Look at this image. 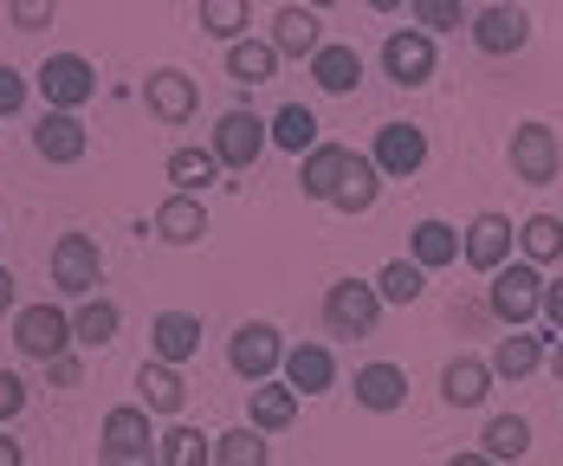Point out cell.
<instances>
[{"instance_id": "d4e9b609", "label": "cell", "mask_w": 563, "mask_h": 466, "mask_svg": "<svg viewBox=\"0 0 563 466\" xmlns=\"http://www.w3.org/2000/svg\"><path fill=\"white\" fill-rule=\"evenodd\" d=\"M208 233V208H201V195H169L163 208H156V240H169V246H195Z\"/></svg>"}, {"instance_id": "4fadbf2b", "label": "cell", "mask_w": 563, "mask_h": 466, "mask_svg": "<svg viewBox=\"0 0 563 466\" xmlns=\"http://www.w3.org/2000/svg\"><path fill=\"white\" fill-rule=\"evenodd\" d=\"M369 163L383 175H395V181L421 175V163H428V130H415V123H383L376 143H369Z\"/></svg>"}, {"instance_id": "1f68e13d", "label": "cell", "mask_w": 563, "mask_h": 466, "mask_svg": "<svg viewBox=\"0 0 563 466\" xmlns=\"http://www.w3.org/2000/svg\"><path fill=\"white\" fill-rule=\"evenodd\" d=\"M479 454L486 461H525L531 454V421L525 414H493L486 434H479Z\"/></svg>"}, {"instance_id": "5bb4252c", "label": "cell", "mask_w": 563, "mask_h": 466, "mask_svg": "<svg viewBox=\"0 0 563 466\" xmlns=\"http://www.w3.org/2000/svg\"><path fill=\"white\" fill-rule=\"evenodd\" d=\"M143 104L163 116V123H188L195 104H201V85H195L181 65H156V71L143 78Z\"/></svg>"}, {"instance_id": "ba28073f", "label": "cell", "mask_w": 563, "mask_h": 466, "mask_svg": "<svg viewBox=\"0 0 563 466\" xmlns=\"http://www.w3.org/2000/svg\"><path fill=\"white\" fill-rule=\"evenodd\" d=\"M208 149L221 156V169L246 175L266 149H273V130H266V116H253V111H227L221 123H214V143H208Z\"/></svg>"}, {"instance_id": "d6a6232c", "label": "cell", "mask_w": 563, "mask_h": 466, "mask_svg": "<svg viewBox=\"0 0 563 466\" xmlns=\"http://www.w3.org/2000/svg\"><path fill=\"white\" fill-rule=\"evenodd\" d=\"M279 71V53H273V40H233L227 46V78H240V85H266Z\"/></svg>"}, {"instance_id": "e0dca14e", "label": "cell", "mask_w": 563, "mask_h": 466, "mask_svg": "<svg viewBox=\"0 0 563 466\" xmlns=\"http://www.w3.org/2000/svg\"><path fill=\"white\" fill-rule=\"evenodd\" d=\"M150 356L181 369L188 356H201V318L195 311H156L150 318Z\"/></svg>"}, {"instance_id": "6da1fadb", "label": "cell", "mask_w": 563, "mask_h": 466, "mask_svg": "<svg viewBox=\"0 0 563 466\" xmlns=\"http://www.w3.org/2000/svg\"><path fill=\"white\" fill-rule=\"evenodd\" d=\"M156 428H150V408L143 402H123L104 414V434H98V454H104V466H163V454H156Z\"/></svg>"}, {"instance_id": "7bdbcfd3", "label": "cell", "mask_w": 563, "mask_h": 466, "mask_svg": "<svg viewBox=\"0 0 563 466\" xmlns=\"http://www.w3.org/2000/svg\"><path fill=\"white\" fill-rule=\"evenodd\" d=\"M538 318L563 337V279H544V311H538Z\"/></svg>"}, {"instance_id": "484cf974", "label": "cell", "mask_w": 563, "mask_h": 466, "mask_svg": "<svg viewBox=\"0 0 563 466\" xmlns=\"http://www.w3.org/2000/svg\"><path fill=\"white\" fill-rule=\"evenodd\" d=\"M408 259H415L421 273L453 266V259H460V228H448V221H415V233H408Z\"/></svg>"}, {"instance_id": "ee69618b", "label": "cell", "mask_w": 563, "mask_h": 466, "mask_svg": "<svg viewBox=\"0 0 563 466\" xmlns=\"http://www.w3.org/2000/svg\"><path fill=\"white\" fill-rule=\"evenodd\" d=\"M46 376H53V389H78V356H58V363H46Z\"/></svg>"}, {"instance_id": "d6986e66", "label": "cell", "mask_w": 563, "mask_h": 466, "mask_svg": "<svg viewBox=\"0 0 563 466\" xmlns=\"http://www.w3.org/2000/svg\"><path fill=\"white\" fill-rule=\"evenodd\" d=\"M544 356H551V337H538V331H511V337H499V350H493L486 363H493L499 382H525V376L544 369Z\"/></svg>"}, {"instance_id": "5b68a950", "label": "cell", "mask_w": 563, "mask_h": 466, "mask_svg": "<svg viewBox=\"0 0 563 466\" xmlns=\"http://www.w3.org/2000/svg\"><path fill=\"white\" fill-rule=\"evenodd\" d=\"M53 286L65 298H98V286H104V246L91 233H58L53 240Z\"/></svg>"}, {"instance_id": "8fae6325", "label": "cell", "mask_w": 563, "mask_h": 466, "mask_svg": "<svg viewBox=\"0 0 563 466\" xmlns=\"http://www.w3.org/2000/svg\"><path fill=\"white\" fill-rule=\"evenodd\" d=\"M434 65H441V53H434V33H421V26H395L389 40H383V71H389L401 91L428 85V78H434Z\"/></svg>"}, {"instance_id": "7c38bea8", "label": "cell", "mask_w": 563, "mask_h": 466, "mask_svg": "<svg viewBox=\"0 0 563 466\" xmlns=\"http://www.w3.org/2000/svg\"><path fill=\"white\" fill-rule=\"evenodd\" d=\"M511 246H518V228H511L506 214H493V208L473 214V228L460 233V259H466L473 273H486V279L511 259Z\"/></svg>"}, {"instance_id": "bcb514c9", "label": "cell", "mask_w": 563, "mask_h": 466, "mask_svg": "<svg viewBox=\"0 0 563 466\" xmlns=\"http://www.w3.org/2000/svg\"><path fill=\"white\" fill-rule=\"evenodd\" d=\"M13 298H20V291H13V273H7V266H0V318H7V311H13Z\"/></svg>"}, {"instance_id": "f35d334b", "label": "cell", "mask_w": 563, "mask_h": 466, "mask_svg": "<svg viewBox=\"0 0 563 466\" xmlns=\"http://www.w3.org/2000/svg\"><path fill=\"white\" fill-rule=\"evenodd\" d=\"M408 13H415V26L434 33V40L466 26V7H460V0H408Z\"/></svg>"}, {"instance_id": "7402d4cb", "label": "cell", "mask_w": 563, "mask_h": 466, "mask_svg": "<svg viewBox=\"0 0 563 466\" xmlns=\"http://www.w3.org/2000/svg\"><path fill=\"white\" fill-rule=\"evenodd\" d=\"M343 169H350V149H343V143H318L311 156H298V188H305V201H331Z\"/></svg>"}, {"instance_id": "4316f807", "label": "cell", "mask_w": 563, "mask_h": 466, "mask_svg": "<svg viewBox=\"0 0 563 466\" xmlns=\"http://www.w3.org/2000/svg\"><path fill=\"white\" fill-rule=\"evenodd\" d=\"M136 396H143V408L150 414H181V402H188V382H181V369H169V363H143L136 369Z\"/></svg>"}, {"instance_id": "9a60e30c", "label": "cell", "mask_w": 563, "mask_h": 466, "mask_svg": "<svg viewBox=\"0 0 563 466\" xmlns=\"http://www.w3.org/2000/svg\"><path fill=\"white\" fill-rule=\"evenodd\" d=\"M266 40H273V53L279 58H305V65H311V58L324 53V20H318L311 7L291 0V7L273 13V33H266Z\"/></svg>"}, {"instance_id": "277c9868", "label": "cell", "mask_w": 563, "mask_h": 466, "mask_svg": "<svg viewBox=\"0 0 563 466\" xmlns=\"http://www.w3.org/2000/svg\"><path fill=\"white\" fill-rule=\"evenodd\" d=\"M285 337L279 324H266V318H253V324H240L233 337H227V363H233V376L240 382H273L285 369Z\"/></svg>"}, {"instance_id": "83f0119b", "label": "cell", "mask_w": 563, "mask_h": 466, "mask_svg": "<svg viewBox=\"0 0 563 466\" xmlns=\"http://www.w3.org/2000/svg\"><path fill=\"white\" fill-rule=\"evenodd\" d=\"M246 396H253V421L246 428H260V434H279V428L298 421V396H291V382H279V376L273 382H253Z\"/></svg>"}, {"instance_id": "44dd1931", "label": "cell", "mask_w": 563, "mask_h": 466, "mask_svg": "<svg viewBox=\"0 0 563 466\" xmlns=\"http://www.w3.org/2000/svg\"><path fill=\"white\" fill-rule=\"evenodd\" d=\"M376 195H383V169L369 163V149H350V169H343L331 208H338V214H369V208H376Z\"/></svg>"}, {"instance_id": "f546056e", "label": "cell", "mask_w": 563, "mask_h": 466, "mask_svg": "<svg viewBox=\"0 0 563 466\" xmlns=\"http://www.w3.org/2000/svg\"><path fill=\"white\" fill-rule=\"evenodd\" d=\"M117 331H123V311H117L111 298H85V304L71 311V337H78L85 350L117 344Z\"/></svg>"}, {"instance_id": "d590c367", "label": "cell", "mask_w": 563, "mask_h": 466, "mask_svg": "<svg viewBox=\"0 0 563 466\" xmlns=\"http://www.w3.org/2000/svg\"><path fill=\"white\" fill-rule=\"evenodd\" d=\"M246 26H253V0H201V33H214L221 46L246 40Z\"/></svg>"}, {"instance_id": "f907efd6", "label": "cell", "mask_w": 563, "mask_h": 466, "mask_svg": "<svg viewBox=\"0 0 563 466\" xmlns=\"http://www.w3.org/2000/svg\"><path fill=\"white\" fill-rule=\"evenodd\" d=\"M298 7H311V13H324V7H338V0H298Z\"/></svg>"}, {"instance_id": "e575fe53", "label": "cell", "mask_w": 563, "mask_h": 466, "mask_svg": "<svg viewBox=\"0 0 563 466\" xmlns=\"http://www.w3.org/2000/svg\"><path fill=\"white\" fill-rule=\"evenodd\" d=\"M266 461H273V447H266L260 428H227V434H214V466H266Z\"/></svg>"}, {"instance_id": "c3c4849f", "label": "cell", "mask_w": 563, "mask_h": 466, "mask_svg": "<svg viewBox=\"0 0 563 466\" xmlns=\"http://www.w3.org/2000/svg\"><path fill=\"white\" fill-rule=\"evenodd\" d=\"M448 466H499V461H486V454H453Z\"/></svg>"}, {"instance_id": "60d3db41", "label": "cell", "mask_w": 563, "mask_h": 466, "mask_svg": "<svg viewBox=\"0 0 563 466\" xmlns=\"http://www.w3.org/2000/svg\"><path fill=\"white\" fill-rule=\"evenodd\" d=\"M26 98H33V85H26L13 65H0V116H20L26 111Z\"/></svg>"}, {"instance_id": "f1b7e54d", "label": "cell", "mask_w": 563, "mask_h": 466, "mask_svg": "<svg viewBox=\"0 0 563 466\" xmlns=\"http://www.w3.org/2000/svg\"><path fill=\"white\" fill-rule=\"evenodd\" d=\"M266 130H273V149H285V156H311L318 149V116L305 104H279L266 116Z\"/></svg>"}, {"instance_id": "681fc988", "label": "cell", "mask_w": 563, "mask_h": 466, "mask_svg": "<svg viewBox=\"0 0 563 466\" xmlns=\"http://www.w3.org/2000/svg\"><path fill=\"white\" fill-rule=\"evenodd\" d=\"M369 13H395V7H408V0H363Z\"/></svg>"}, {"instance_id": "30bf717a", "label": "cell", "mask_w": 563, "mask_h": 466, "mask_svg": "<svg viewBox=\"0 0 563 466\" xmlns=\"http://www.w3.org/2000/svg\"><path fill=\"white\" fill-rule=\"evenodd\" d=\"M33 85L46 91V111H78V104L98 98V71H91V58H78V53H53Z\"/></svg>"}, {"instance_id": "74e56055", "label": "cell", "mask_w": 563, "mask_h": 466, "mask_svg": "<svg viewBox=\"0 0 563 466\" xmlns=\"http://www.w3.org/2000/svg\"><path fill=\"white\" fill-rule=\"evenodd\" d=\"M376 291H383V304H415V298L428 291V273H421L415 259H389V266L376 273Z\"/></svg>"}, {"instance_id": "8d00e7d4", "label": "cell", "mask_w": 563, "mask_h": 466, "mask_svg": "<svg viewBox=\"0 0 563 466\" xmlns=\"http://www.w3.org/2000/svg\"><path fill=\"white\" fill-rule=\"evenodd\" d=\"M518 246H525V259H531V266L563 259V221H558V214H531V221L518 228Z\"/></svg>"}, {"instance_id": "603a6c76", "label": "cell", "mask_w": 563, "mask_h": 466, "mask_svg": "<svg viewBox=\"0 0 563 466\" xmlns=\"http://www.w3.org/2000/svg\"><path fill=\"white\" fill-rule=\"evenodd\" d=\"M311 78H318V91L350 98V91L363 85V53H356V46H343V40H324V53L311 58Z\"/></svg>"}, {"instance_id": "9c48e42d", "label": "cell", "mask_w": 563, "mask_h": 466, "mask_svg": "<svg viewBox=\"0 0 563 466\" xmlns=\"http://www.w3.org/2000/svg\"><path fill=\"white\" fill-rule=\"evenodd\" d=\"M466 33H473V46L486 58H511L531 46V13L525 7H506V0H493V7H479L473 20H466Z\"/></svg>"}, {"instance_id": "ab89813d", "label": "cell", "mask_w": 563, "mask_h": 466, "mask_svg": "<svg viewBox=\"0 0 563 466\" xmlns=\"http://www.w3.org/2000/svg\"><path fill=\"white\" fill-rule=\"evenodd\" d=\"M7 20H13L20 33H40V26L58 20V0H7Z\"/></svg>"}, {"instance_id": "3957f363", "label": "cell", "mask_w": 563, "mask_h": 466, "mask_svg": "<svg viewBox=\"0 0 563 466\" xmlns=\"http://www.w3.org/2000/svg\"><path fill=\"white\" fill-rule=\"evenodd\" d=\"M13 344H20V356H33V363H58V356H71V311L65 304H20L13 311Z\"/></svg>"}, {"instance_id": "4dcf8cb0", "label": "cell", "mask_w": 563, "mask_h": 466, "mask_svg": "<svg viewBox=\"0 0 563 466\" xmlns=\"http://www.w3.org/2000/svg\"><path fill=\"white\" fill-rule=\"evenodd\" d=\"M169 181H175V195H208L214 181H221V156L214 149H175L169 156Z\"/></svg>"}, {"instance_id": "cb8c5ba5", "label": "cell", "mask_w": 563, "mask_h": 466, "mask_svg": "<svg viewBox=\"0 0 563 466\" xmlns=\"http://www.w3.org/2000/svg\"><path fill=\"white\" fill-rule=\"evenodd\" d=\"M356 402L369 408V414H395V408L408 402V376L395 363H363L356 369Z\"/></svg>"}, {"instance_id": "7a4b0ae2", "label": "cell", "mask_w": 563, "mask_h": 466, "mask_svg": "<svg viewBox=\"0 0 563 466\" xmlns=\"http://www.w3.org/2000/svg\"><path fill=\"white\" fill-rule=\"evenodd\" d=\"M486 304H493V318H499L506 331H525V324L544 311V273H538L531 259H506V266L493 273V286H486Z\"/></svg>"}, {"instance_id": "836d02e7", "label": "cell", "mask_w": 563, "mask_h": 466, "mask_svg": "<svg viewBox=\"0 0 563 466\" xmlns=\"http://www.w3.org/2000/svg\"><path fill=\"white\" fill-rule=\"evenodd\" d=\"M156 454H163V466H214V441H208L201 428H188V421H175L169 434L156 441Z\"/></svg>"}, {"instance_id": "7dc6e473", "label": "cell", "mask_w": 563, "mask_h": 466, "mask_svg": "<svg viewBox=\"0 0 563 466\" xmlns=\"http://www.w3.org/2000/svg\"><path fill=\"white\" fill-rule=\"evenodd\" d=\"M544 369H551V376L563 382V337H551V356H544Z\"/></svg>"}, {"instance_id": "ac0fdd59", "label": "cell", "mask_w": 563, "mask_h": 466, "mask_svg": "<svg viewBox=\"0 0 563 466\" xmlns=\"http://www.w3.org/2000/svg\"><path fill=\"white\" fill-rule=\"evenodd\" d=\"M279 382H291V396H324V389L338 382V356H331V344H291L285 350Z\"/></svg>"}, {"instance_id": "f6af8a7d", "label": "cell", "mask_w": 563, "mask_h": 466, "mask_svg": "<svg viewBox=\"0 0 563 466\" xmlns=\"http://www.w3.org/2000/svg\"><path fill=\"white\" fill-rule=\"evenodd\" d=\"M0 466H26V447L13 434H0Z\"/></svg>"}, {"instance_id": "b9f144b4", "label": "cell", "mask_w": 563, "mask_h": 466, "mask_svg": "<svg viewBox=\"0 0 563 466\" xmlns=\"http://www.w3.org/2000/svg\"><path fill=\"white\" fill-rule=\"evenodd\" d=\"M20 408H26V382H20L13 369H0V428H7Z\"/></svg>"}, {"instance_id": "8992f818", "label": "cell", "mask_w": 563, "mask_h": 466, "mask_svg": "<svg viewBox=\"0 0 563 466\" xmlns=\"http://www.w3.org/2000/svg\"><path fill=\"white\" fill-rule=\"evenodd\" d=\"M511 175L525 181V188H551L563 175V136L551 130V123H518L511 130Z\"/></svg>"}, {"instance_id": "2e32d148", "label": "cell", "mask_w": 563, "mask_h": 466, "mask_svg": "<svg viewBox=\"0 0 563 466\" xmlns=\"http://www.w3.org/2000/svg\"><path fill=\"white\" fill-rule=\"evenodd\" d=\"M85 149H91V136H85L78 111H46L40 123H33V156H40V163L65 169V163H78Z\"/></svg>"}, {"instance_id": "52a82bcc", "label": "cell", "mask_w": 563, "mask_h": 466, "mask_svg": "<svg viewBox=\"0 0 563 466\" xmlns=\"http://www.w3.org/2000/svg\"><path fill=\"white\" fill-rule=\"evenodd\" d=\"M376 318H383L376 279H338V286L324 291V331L331 337H369Z\"/></svg>"}, {"instance_id": "ffe728a7", "label": "cell", "mask_w": 563, "mask_h": 466, "mask_svg": "<svg viewBox=\"0 0 563 466\" xmlns=\"http://www.w3.org/2000/svg\"><path fill=\"white\" fill-rule=\"evenodd\" d=\"M493 363L486 356H453L448 369H441V396H448V408H479L486 396H493Z\"/></svg>"}]
</instances>
